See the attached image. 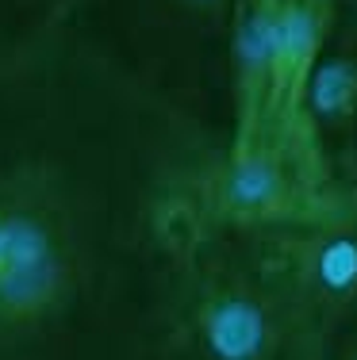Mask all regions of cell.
I'll return each instance as SVG.
<instances>
[{
  "label": "cell",
  "mask_w": 357,
  "mask_h": 360,
  "mask_svg": "<svg viewBox=\"0 0 357 360\" xmlns=\"http://www.w3.org/2000/svg\"><path fill=\"white\" fill-rule=\"evenodd\" d=\"M219 150L73 23L0 54V360H169Z\"/></svg>",
  "instance_id": "1"
},
{
  "label": "cell",
  "mask_w": 357,
  "mask_h": 360,
  "mask_svg": "<svg viewBox=\"0 0 357 360\" xmlns=\"http://www.w3.org/2000/svg\"><path fill=\"white\" fill-rule=\"evenodd\" d=\"M338 23L334 0H234L227 139L208 211L231 226H288L342 203L308 127V81Z\"/></svg>",
  "instance_id": "2"
},
{
  "label": "cell",
  "mask_w": 357,
  "mask_h": 360,
  "mask_svg": "<svg viewBox=\"0 0 357 360\" xmlns=\"http://www.w3.org/2000/svg\"><path fill=\"white\" fill-rule=\"evenodd\" d=\"M165 333L169 360H327L330 349L258 238L219 222L208 203L177 250Z\"/></svg>",
  "instance_id": "3"
},
{
  "label": "cell",
  "mask_w": 357,
  "mask_h": 360,
  "mask_svg": "<svg viewBox=\"0 0 357 360\" xmlns=\"http://www.w3.org/2000/svg\"><path fill=\"white\" fill-rule=\"evenodd\" d=\"M234 0H81L73 27L165 104L227 139Z\"/></svg>",
  "instance_id": "4"
},
{
  "label": "cell",
  "mask_w": 357,
  "mask_h": 360,
  "mask_svg": "<svg viewBox=\"0 0 357 360\" xmlns=\"http://www.w3.org/2000/svg\"><path fill=\"white\" fill-rule=\"evenodd\" d=\"M250 234L330 345L357 319V192L303 222Z\"/></svg>",
  "instance_id": "5"
},
{
  "label": "cell",
  "mask_w": 357,
  "mask_h": 360,
  "mask_svg": "<svg viewBox=\"0 0 357 360\" xmlns=\"http://www.w3.org/2000/svg\"><path fill=\"white\" fill-rule=\"evenodd\" d=\"M308 127L342 188H357V20L338 15L308 81Z\"/></svg>",
  "instance_id": "6"
},
{
  "label": "cell",
  "mask_w": 357,
  "mask_h": 360,
  "mask_svg": "<svg viewBox=\"0 0 357 360\" xmlns=\"http://www.w3.org/2000/svg\"><path fill=\"white\" fill-rule=\"evenodd\" d=\"M81 0H0V54L70 27Z\"/></svg>",
  "instance_id": "7"
},
{
  "label": "cell",
  "mask_w": 357,
  "mask_h": 360,
  "mask_svg": "<svg viewBox=\"0 0 357 360\" xmlns=\"http://www.w3.org/2000/svg\"><path fill=\"white\" fill-rule=\"evenodd\" d=\"M327 360H357V319L330 341L327 349Z\"/></svg>",
  "instance_id": "8"
},
{
  "label": "cell",
  "mask_w": 357,
  "mask_h": 360,
  "mask_svg": "<svg viewBox=\"0 0 357 360\" xmlns=\"http://www.w3.org/2000/svg\"><path fill=\"white\" fill-rule=\"evenodd\" d=\"M334 8L342 20H357V0H334Z\"/></svg>",
  "instance_id": "9"
}]
</instances>
